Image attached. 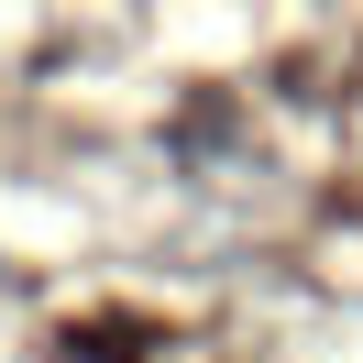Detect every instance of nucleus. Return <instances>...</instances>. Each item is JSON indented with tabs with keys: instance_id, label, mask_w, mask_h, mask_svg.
<instances>
[{
	"instance_id": "nucleus-1",
	"label": "nucleus",
	"mask_w": 363,
	"mask_h": 363,
	"mask_svg": "<svg viewBox=\"0 0 363 363\" xmlns=\"http://www.w3.org/2000/svg\"><path fill=\"white\" fill-rule=\"evenodd\" d=\"M55 363H89V352H55Z\"/></svg>"
}]
</instances>
